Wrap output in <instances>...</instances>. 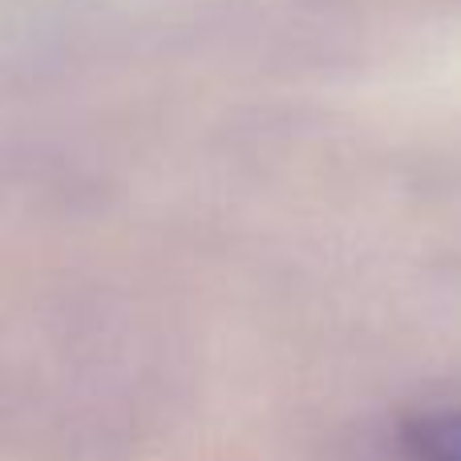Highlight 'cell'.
<instances>
[{
    "label": "cell",
    "instance_id": "cell-1",
    "mask_svg": "<svg viewBox=\"0 0 461 461\" xmlns=\"http://www.w3.org/2000/svg\"><path fill=\"white\" fill-rule=\"evenodd\" d=\"M397 446L409 461H461V409L409 417L397 429Z\"/></svg>",
    "mask_w": 461,
    "mask_h": 461
}]
</instances>
